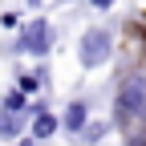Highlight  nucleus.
Here are the masks:
<instances>
[{
	"mask_svg": "<svg viewBox=\"0 0 146 146\" xmlns=\"http://www.w3.org/2000/svg\"><path fill=\"white\" fill-rule=\"evenodd\" d=\"M114 122L130 130L134 122H146V73H126L114 98Z\"/></svg>",
	"mask_w": 146,
	"mask_h": 146,
	"instance_id": "1",
	"label": "nucleus"
},
{
	"mask_svg": "<svg viewBox=\"0 0 146 146\" xmlns=\"http://www.w3.org/2000/svg\"><path fill=\"white\" fill-rule=\"evenodd\" d=\"M0 110H12V114L29 110V94H21V89H8V94H4V102H0Z\"/></svg>",
	"mask_w": 146,
	"mask_h": 146,
	"instance_id": "7",
	"label": "nucleus"
},
{
	"mask_svg": "<svg viewBox=\"0 0 146 146\" xmlns=\"http://www.w3.org/2000/svg\"><path fill=\"white\" fill-rule=\"evenodd\" d=\"M102 134H106V122H85L81 126V138L85 142H102Z\"/></svg>",
	"mask_w": 146,
	"mask_h": 146,
	"instance_id": "9",
	"label": "nucleus"
},
{
	"mask_svg": "<svg viewBox=\"0 0 146 146\" xmlns=\"http://www.w3.org/2000/svg\"><path fill=\"white\" fill-rule=\"evenodd\" d=\"M126 146H146V134H138V130H130V134H126Z\"/></svg>",
	"mask_w": 146,
	"mask_h": 146,
	"instance_id": "10",
	"label": "nucleus"
},
{
	"mask_svg": "<svg viewBox=\"0 0 146 146\" xmlns=\"http://www.w3.org/2000/svg\"><path fill=\"white\" fill-rule=\"evenodd\" d=\"M110 57H114V36H110L106 29H85L81 33V45H77V61L85 69H98Z\"/></svg>",
	"mask_w": 146,
	"mask_h": 146,
	"instance_id": "2",
	"label": "nucleus"
},
{
	"mask_svg": "<svg viewBox=\"0 0 146 146\" xmlns=\"http://www.w3.org/2000/svg\"><path fill=\"white\" fill-rule=\"evenodd\" d=\"M12 146H36V138H21V142H12Z\"/></svg>",
	"mask_w": 146,
	"mask_h": 146,
	"instance_id": "13",
	"label": "nucleus"
},
{
	"mask_svg": "<svg viewBox=\"0 0 146 146\" xmlns=\"http://www.w3.org/2000/svg\"><path fill=\"white\" fill-rule=\"evenodd\" d=\"M89 122V102H69V110H65V118H61V126L65 130H73V134H81V126Z\"/></svg>",
	"mask_w": 146,
	"mask_h": 146,
	"instance_id": "4",
	"label": "nucleus"
},
{
	"mask_svg": "<svg viewBox=\"0 0 146 146\" xmlns=\"http://www.w3.org/2000/svg\"><path fill=\"white\" fill-rule=\"evenodd\" d=\"M29 4H41V0H29Z\"/></svg>",
	"mask_w": 146,
	"mask_h": 146,
	"instance_id": "14",
	"label": "nucleus"
},
{
	"mask_svg": "<svg viewBox=\"0 0 146 146\" xmlns=\"http://www.w3.org/2000/svg\"><path fill=\"white\" fill-rule=\"evenodd\" d=\"M12 53H33V57H49L53 53V25L45 21V16H36L33 25L21 29V36H16Z\"/></svg>",
	"mask_w": 146,
	"mask_h": 146,
	"instance_id": "3",
	"label": "nucleus"
},
{
	"mask_svg": "<svg viewBox=\"0 0 146 146\" xmlns=\"http://www.w3.org/2000/svg\"><path fill=\"white\" fill-rule=\"evenodd\" d=\"M29 122V110H21V114H12V110H0V138H21Z\"/></svg>",
	"mask_w": 146,
	"mask_h": 146,
	"instance_id": "5",
	"label": "nucleus"
},
{
	"mask_svg": "<svg viewBox=\"0 0 146 146\" xmlns=\"http://www.w3.org/2000/svg\"><path fill=\"white\" fill-rule=\"evenodd\" d=\"M110 4H114V0H89V8H98V12H106Z\"/></svg>",
	"mask_w": 146,
	"mask_h": 146,
	"instance_id": "12",
	"label": "nucleus"
},
{
	"mask_svg": "<svg viewBox=\"0 0 146 146\" xmlns=\"http://www.w3.org/2000/svg\"><path fill=\"white\" fill-rule=\"evenodd\" d=\"M0 25H4V29H16V25H21V16H16V12H4V16H0Z\"/></svg>",
	"mask_w": 146,
	"mask_h": 146,
	"instance_id": "11",
	"label": "nucleus"
},
{
	"mask_svg": "<svg viewBox=\"0 0 146 146\" xmlns=\"http://www.w3.org/2000/svg\"><path fill=\"white\" fill-rule=\"evenodd\" d=\"M41 85H45V81L36 77V69H33V73H16V89H21V94H36Z\"/></svg>",
	"mask_w": 146,
	"mask_h": 146,
	"instance_id": "8",
	"label": "nucleus"
},
{
	"mask_svg": "<svg viewBox=\"0 0 146 146\" xmlns=\"http://www.w3.org/2000/svg\"><path fill=\"white\" fill-rule=\"evenodd\" d=\"M57 130H61V118H53L49 110H45V114H36V118H33V138H36V142H45V138H53Z\"/></svg>",
	"mask_w": 146,
	"mask_h": 146,
	"instance_id": "6",
	"label": "nucleus"
}]
</instances>
